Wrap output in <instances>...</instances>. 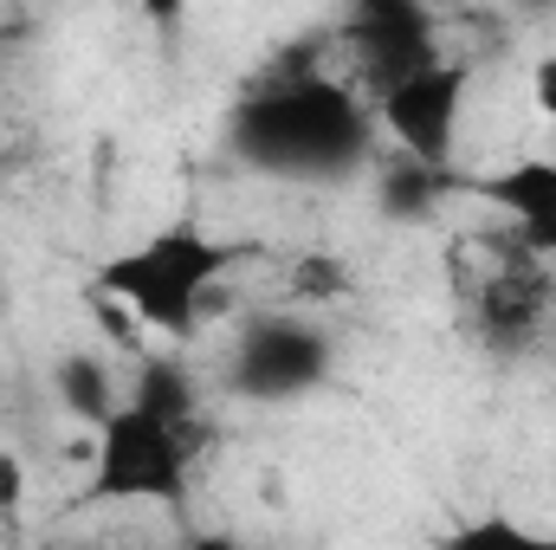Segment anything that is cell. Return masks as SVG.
<instances>
[{
    "label": "cell",
    "instance_id": "6da1fadb",
    "mask_svg": "<svg viewBox=\"0 0 556 550\" xmlns=\"http://www.w3.org/2000/svg\"><path fill=\"white\" fill-rule=\"evenodd\" d=\"M382 130L350 78H330L317 46H285L227 111V155L266 182H350L376 162Z\"/></svg>",
    "mask_w": 556,
    "mask_h": 550
},
{
    "label": "cell",
    "instance_id": "7a4b0ae2",
    "mask_svg": "<svg viewBox=\"0 0 556 550\" xmlns=\"http://www.w3.org/2000/svg\"><path fill=\"white\" fill-rule=\"evenodd\" d=\"M233 266H240V240H220L201 221H162L142 240L117 247L91 285L111 291L142 330H155L168 343H194L207 330L220 278Z\"/></svg>",
    "mask_w": 556,
    "mask_h": 550
},
{
    "label": "cell",
    "instance_id": "3957f363",
    "mask_svg": "<svg viewBox=\"0 0 556 550\" xmlns=\"http://www.w3.org/2000/svg\"><path fill=\"white\" fill-rule=\"evenodd\" d=\"M201 453H207V421H175L124 396L91 427L85 505H181L194 492Z\"/></svg>",
    "mask_w": 556,
    "mask_h": 550
},
{
    "label": "cell",
    "instance_id": "277c9868",
    "mask_svg": "<svg viewBox=\"0 0 556 550\" xmlns=\"http://www.w3.org/2000/svg\"><path fill=\"white\" fill-rule=\"evenodd\" d=\"M459 311H466V330L485 350H498V357L531 350L556 311L551 260L518 227L466 234V247H459Z\"/></svg>",
    "mask_w": 556,
    "mask_h": 550
},
{
    "label": "cell",
    "instance_id": "5b68a950",
    "mask_svg": "<svg viewBox=\"0 0 556 550\" xmlns=\"http://www.w3.org/2000/svg\"><path fill=\"white\" fill-rule=\"evenodd\" d=\"M330 363H337V337L324 330L317 311H298V304H278L240 324L233 350H227V370L220 383L240 396V402H298L311 389L330 383Z\"/></svg>",
    "mask_w": 556,
    "mask_h": 550
},
{
    "label": "cell",
    "instance_id": "8992f818",
    "mask_svg": "<svg viewBox=\"0 0 556 550\" xmlns=\"http://www.w3.org/2000/svg\"><path fill=\"white\" fill-rule=\"evenodd\" d=\"M343 52H350V85L376 104L389 85L415 78L427 65L446 59L433 7L427 0H350L343 26H337Z\"/></svg>",
    "mask_w": 556,
    "mask_h": 550
},
{
    "label": "cell",
    "instance_id": "52a82bcc",
    "mask_svg": "<svg viewBox=\"0 0 556 550\" xmlns=\"http://www.w3.org/2000/svg\"><path fill=\"white\" fill-rule=\"evenodd\" d=\"M466 91H472V72L459 59H440L415 78L389 85L369 111H376V130L389 149L420 155V162H453L459 124H466Z\"/></svg>",
    "mask_w": 556,
    "mask_h": 550
},
{
    "label": "cell",
    "instance_id": "ba28073f",
    "mask_svg": "<svg viewBox=\"0 0 556 550\" xmlns=\"http://www.w3.org/2000/svg\"><path fill=\"white\" fill-rule=\"evenodd\" d=\"M485 208H498L505 227H518L556 266V155H525L511 168H485L466 182Z\"/></svg>",
    "mask_w": 556,
    "mask_h": 550
},
{
    "label": "cell",
    "instance_id": "9c48e42d",
    "mask_svg": "<svg viewBox=\"0 0 556 550\" xmlns=\"http://www.w3.org/2000/svg\"><path fill=\"white\" fill-rule=\"evenodd\" d=\"M369 175H376V214L395 221V227H420V221H433L440 201H446L453 188H466L453 162H420V155H402V149H389V155L376 149Z\"/></svg>",
    "mask_w": 556,
    "mask_h": 550
},
{
    "label": "cell",
    "instance_id": "30bf717a",
    "mask_svg": "<svg viewBox=\"0 0 556 550\" xmlns=\"http://www.w3.org/2000/svg\"><path fill=\"white\" fill-rule=\"evenodd\" d=\"M52 402L72 414V421L98 427L104 414L124 402V389H117V376H111L104 357H91V350H65V357H52Z\"/></svg>",
    "mask_w": 556,
    "mask_h": 550
},
{
    "label": "cell",
    "instance_id": "8fae6325",
    "mask_svg": "<svg viewBox=\"0 0 556 550\" xmlns=\"http://www.w3.org/2000/svg\"><path fill=\"white\" fill-rule=\"evenodd\" d=\"M350 291H356V273L330 247H311V253H291L285 260V304H298V311H330Z\"/></svg>",
    "mask_w": 556,
    "mask_h": 550
},
{
    "label": "cell",
    "instance_id": "7c38bea8",
    "mask_svg": "<svg viewBox=\"0 0 556 550\" xmlns=\"http://www.w3.org/2000/svg\"><path fill=\"white\" fill-rule=\"evenodd\" d=\"M20 499H26V460L20 447H0V518H20Z\"/></svg>",
    "mask_w": 556,
    "mask_h": 550
},
{
    "label": "cell",
    "instance_id": "4fadbf2b",
    "mask_svg": "<svg viewBox=\"0 0 556 550\" xmlns=\"http://www.w3.org/2000/svg\"><path fill=\"white\" fill-rule=\"evenodd\" d=\"M188 7H194V0H137V13L149 20V33H162V39H175V33H181Z\"/></svg>",
    "mask_w": 556,
    "mask_h": 550
},
{
    "label": "cell",
    "instance_id": "5bb4252c",
    "mask_svg": "<svg viewBox=\"0 0 556 550\" xmlns=\"http://www.w3.org/2000/svg\"><path fill=\"white\" fill-rule=\"evenodd\" d=\"M531 104L556 124V52H544V59L531 65Z\"/></svg>",
    "mask_w": 556,
    "mask_h": 550
},
{
    "label": "cell",
    "instance_id": "9a60e30c",
    "mask_svg": "<svg viewBox=\"0 0 556 550\" xmlns=\"http://www.w3.org/2000/svg\"><path fill=\"white\" fill-rule=\"evenodd\" d=\"M505 7H511V13H551L556 0H505Z\"/></svg>",
    "mask_w": 556,
    "mask_h": 550
},
{
    "label": "cell",
    "instance_id": "2e32d148",
    "mask_svg": "<svg viewBox=\"0 0 556 550\" xmlns=\"http://www.w3.org/2000/svg\"><path fill=\"white\" fill-rule=\"evenodd\" d=\"M7 304H13V285H7V260H0V317H7Z\"/></svg>",
    "mask_w": 556,
    "mask_h": 550
},
{
    "label": "cell",
    "instance_id": "e0dca14e",
    "mask_svg": "<svg viewBox=\"0 0 556 550\" xmlns=\"http://www.w3.org/2000/svg\"><path fill=\"white\" fill-rule=\"evenodd\" d=\"M0 59H7V39H0Z\"/></svg>",
    "mask_w": 556,
    "mask_h": 550
}]
</instances>
